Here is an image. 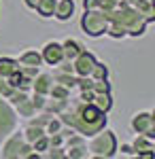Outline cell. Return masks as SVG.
<instances>
[{
    "label": "cell",
    "instance_id": "6da1fadb",
    "mask_svg": "<svg viewBox=\"0 0 155 159\" xmlns=\"http://www.w3.org/2000/svg\"><path fill=\"white\" fill-rule=\"evenodd\" d=\"M108 21H113V24H119L123 30H125V34L132 38H138L143 36L144 32H147V19H144L140 13L136 11L134 7H130V4H125L123 0H121L119 4L113 9V11L106 13Z\"/></svg>",
    "mask_w": 155,
    "mask_h": 159
},
{
    "label": "cell",
    "instance_id": "7a4b0ae2",
    "mask_svg": "<svg viewBox=\"0 0 155 159\" xmlns=\"http://www.w3.org/2000/svg\"><path fill=\"white\" fill-rule=\"evenodd\" d=\"M117 147H119V142H117L115 132H110L106 127L92 134L89 140H87V153H89V157H94V159L115 157L117 155Z\"/></svg>",
    "mask_w": 155,
    "mask_h": 159
},
{
    "label": "cell",
    "instance_id": "3957f363",
    "mask_svg": "<svg viewBox=\"0 0 155 159\" xmlns=\"http://www.w3.org/2000/svg\"><path fill=\"white\" fill-rule=\"evenodd\" d=\"M32 153V144L24 140L21 129H15L0 140V157L4 159H30Z\"/></svg>",
    "mask_w": 155,
    "mask_h": 159
},
{
    "label": "cell",
    "instance_id": "277c9868",
    "mask_svg": "<svg viewBox=\"0 0 155 159\" xmlns=\"http://www.w3.org/2000/svg\"><path fill=\"white\" fill-rule=\"evenodd\" d=\"M81 28L89 38H100L106 34L108 28V17L104 11L100 9H85L83 17H81Z\"/></svg>",
    "mask_w": 155,
    "mask_h": 159
},
{
    "label": "cell",
    "instance_id": "5b68a950",
    "mask_svg": "<svg viewBox=\"0 0 155 159\" xmlns=\"http://www.w3.org/2000/svg\"><path fill=\"white\" fill-rule=\"evenodd\" d=\"M17 127H19V117L15 108L7 102V98L0 96V140L7 138L11 132H15Z\"/></svg>",
    "mask_w": 155,
    "mask_h": 159
},
{
    "label": "cell",
    "instance_id": "8992f818",
    "mask_svg": "<svg viewBox=\"0 0 155 159\" xmlns=\"http://www.w3.org/2000/svg\"><path fill=\"white\" fill-rule=\"evenodd\" d=\"M130 127L134 134H144L149 138H155V117L153 110H140L132 117Z\"/></svg>",
    "mask_w": 155,
    "mask_h": 159
},
{
    "label": "cell",
    "instance_id": "52a82bcc",
    "mask_svg": "<svg viewBox=\"0 0 155 159\" xmlns=\"http://www.w3.org/2000/svg\"><path fill=\"white\" fill-rule=\"evenodd\" d=\"M64 151H66V157L68 159H87L89 157V153H87V138L74 132L72 136L66 138Z\"/></svg>",
    "mask_w": 155,
    "mask_h": 159
},
{
    "label": "cell",
    "instance_id": "ba28073f",
    "mask_svg": "<svg viewBox=\"0 0 155 159\" xmlns=\"http://www.w3.org/2000/svg\"><path fill=\"white\" fill-rule=\"evenodd\" d=\"M132 148H134V157H140V159H149L153 157L155 153V138H149L144 134H136V138L130 142Z\"/></svg>",
    "mask_w": 155,
    "mask_h": 159
},
{
    "label": "cell",
    "instance_id": "9c48e42d",
    "mask_svg": "<svg viewBox=\"0 0 155 159\" xmlns=\"http://www.w3.org/2000/svg\"><path fill=\"white\" fill-rule=\"evenodd\" d=\"M40 57H43V64L47 66H55L64 60V51H62V43L60 40H47L40 49Z\"/></svg>",
    "mask_w": 155,
    "mask_h": 159
},
{
    "label": "cell",
    "instance_id": "30bf717a",
    "mask_svg": "<svg viewBox=\"0 0 155 159\" xmlns=\"http://www.w3.org/2000/svg\"><path fill=\"white\" fill-rule=\"evenodd\" d=\"M96 61H98V57H96L94 53H89V51H81L74 60H72V68H74V74L77 76H89V72H92V68L96 66Z\"/></svg>",
    "mask_w": 155,
    "mask_h": 159
},
{
    "label": "cell",
    "instance_id": "8fae6325",
    "mask_svg": "<svg viewBox=\"0 0 155 159\" xmlns=\"http://www.w3.org/2000/svg\"><path fill=\"white\" fill-rule=\"evenodd\" d=\"M53 83H55V79H53V74H51V72H43V70H38L36 76L32 79V91L43 93V96H49V91H51Z\"/></svg>",
    "mask_w": 155,
    "mask_h": 159
},
{
    "label": "cell",
    "instance_id": "7c38bea8",
    "mask_svg": "<svg viewBox=\"0 0 155 159\" xmlns=\"http://www.w3.org/2000/svg\"><path fill=\"white\" fill-rule=\"evenodd\" d=\"M77 11V4L74 0H55V11H53V17L58 21H70V17Z\"/></svg>",
    "mask_w": 155,
    "mask_h": 159
},
{
    "label": "cell",
    "instance_id": "4fadbf2b",
    "mask_svg": "<svg viewBox=\"0 0 155 159\" xmlns=\"http://www.w3.org/2000/svg\"><path fill=\"white\" fill-rule=\"evenodd\" d=\"M85 49V45L81 40H77V38H64L62 40V51H64V60H74L81 51Z\"/></svg>",
    "mask_w": 155,
    "mask_h": 159
},
{
    "label": "cell",
    "instance_id": "5bb4252c",
    "mask_svg": "<svg viewBox=\"0 0 155 159\" xmlns=\"http://www.w3.org/2000/svg\"><path fill=\"white\" fill-rule=\"evenodd\" d=\"M19 66H32V68H40L43 66V57L38 49H26L19 57H15Z\"/></svg>",
    "mask_w": 155,
    "mask_h": 159
},
{
    "label": "cell",
    "instance_id": "9a60e30c",
    "mask_svg": "<svg viewBox=\"0 0 155 159\" xmlns=\"http://www.w3.org/2000/svg\"><path fill=\"white\" fill-rule=\"evenodd\" d=\"M15 72H19V64L15 57H0V79H4L7 83H9V79H11Z\"/></svg>",
    "mask_w": 155,
    "mask_h": 159
},
{
    "label": "cell",
    "instance_id": "2e32d148",
    "mask_svg": "<svg viewBox=\"0 0 155 159\" xmlns=\"http://www.w3.org/2000/svg\"><path fill=\"white\" fill-rule=\"evenodd\" d=\"M21 134H24V140H26V142H30V144H32L36 138L45 136V127H43V125H36V123L26 121V125L21 127Z\"/></svg>",
    "mask_w": 155,
    "mask_h": 159
},
{
    "label": "cell",
    "instance_id": "e0dca14e",
    "mask_svg": "<svg viewBox=\"0 0 155 159\" xmlns=\"http://www.w3.org/2000/svg\"><path fill=\"white\" fill-rule=\"evenodd\" d=\"M92 104L98 106L100 110H104V112L108 115V110L113 108V96H110V91H98V93H94Z\"/></svg>",
    "mask_w": 155,
    "mask_h": 159
},
{
    "label": "cell",
    "instance_id": "ac0fdd59",
    "mask_svg": "<svg viewBox=\"0 0 155 159\" xmlns=\"http://www.w3.org/2000/svg\"><path fill=\"white\" fill-rule=\"evenodd\" d=\"M15 108V112H17V117L19 119H30V117H34L38 110L34 108V104H32V100L30 98H26V100H21L17 106H13Z\"/></svg>",
    "mask_w": 155,
    "mask_h": 159
},
{
    "label": "cell",
    "instance_id": "d6986e66",
    "mask_svg": "<svg viewBox=\"0 0 155 159\" xmlns=\"http://www.w3.org/2000/svg\"><path fill=\"white\" fill-rule=\"evenodd\" d=\"M34 11L38 13V17L51 19L53 17V11H55V0H38L34 4Z\"/></svg>",
    "mask_w": 155,
    "mask_h": 159
},
{
    "label": "cell",
    "instance_id": "ffe728a7",
    "mask_svg": "<svg viewBox=\"0 0 155 159\" xmlns=\"http://www.w3.org/2000/svg\"><path fill=\"white\" fill-rule=\"evenodd\" d=\"M49 98H55V100H70L72 98V91L68 87L60 85V83H53L51 91H49Z\"/></svg>",
    "mask_w": 155,
    "mask_h": 159
},
{
    "label": "cell",
    "instance_id": "44dd1931",
    "mask_svg": "<svg viewBox=\"0 0 155 159\" xmlns=\"http://www.w3.org/2000/svg\"><path fill=\"white\" fill-rule=\"evenodd\" d=\"M89 79H94V81H98V79H108V66L104 64V61H96V66L92 68V72H89Z\"/></svg>",
    "mask_w": 155,
    "mask_h": 159
},
{
    "label": "cell",
    "instance_id": "7402d4cb",
    "mask_svg": "<svg viewBox=\"0 0 155 159\" xmlns=\"http://www.w3.org/2000/svg\"><path fill=\"white\" fill-rule=\"evenodd\" d=\"M62 125H64V123L60 121V117H58V115H51L49 121H47V125H45V134H47V136L58 134V132L62 129Z\"/></svg>",
    "mask_w": 155,
    "mask_h": 159
},
{
    "label": "cell",
    "instance_id": "603a6c76",
    "mask_svg": "<svg viewBox=\"0 0 155 159\" xmlns=\"http://www.w3.org/2000/svg\"><path fill=\"white\" fill-rule=\"evenodd\" d=\"M117 153H121L123 157H134V148H132L130 142H123L121 147H117Z\"/></svg>",
    "mask_w": 155,
    "mask_h": 159
},
{
    "label": "cell",
    "instance_id": "cb8c5ba5",
    "mask_svg": "<svg viewBox=\"0 0 155 159\" xmlns=\"http://www.w3.org/2000/svg\"><path fill=\"white\" fill-rule=\"evenodd\" d=\"M21 2H24V7H26V9H30V11H34V4L38 2V0H21Z\"/></svg>",
    "mask_w": 155,
    "mask_h": 159
}]
</instances>
